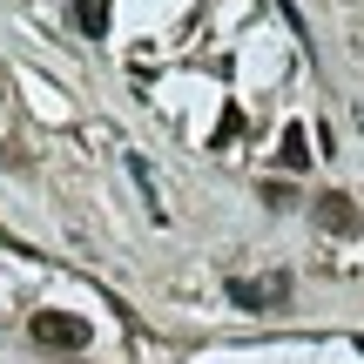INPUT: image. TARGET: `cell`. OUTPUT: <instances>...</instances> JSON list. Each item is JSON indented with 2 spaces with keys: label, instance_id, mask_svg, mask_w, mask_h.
Returning <instances> with one entry per match:
<instances>
[{
  "label": "cell",
  "instance_id": "cell-4",
  "mask_svg": "<svg viewBox=\"0 0 364 364\" xmlns=\"http://www.w3.org/2000/svg\"><path fill=\"white\" fill-rule=\"evenodd\" d=\"M311 156H317V149H311V135L290 122V129H284V142H277V162H284L290 176H304V169H311Z\"/></svg>",
  "mask_w": 364,
  "mask_h": 364
},
{
  "label": "cell",
  "instance_id": "cell-6",
  "mask_svg": "<svg viewBox=\"0 0 364 364\" xmlns=\"http://www.w3.org/2000/svg\"><path fill=\"white\" fill-rule=\"evenodd\" d=\"M236 135H243V108H223V122H216V149H230Z\"/></svg>",
  "mask_w": 364,
  "mask_h": 364
},
{
  "label": "cell",
  "instance_id": "cell-3",
  "mask_svg": "<svg viewBox=\"0 0 364 364\" xmlns=\"http://www.w3.org/2000/svg\"><path fill=\"white\" fill-rule=\"evenodd\" d=\"M317 230H331V236H358L364 230V209L351 203V196H317Z\"/></svg>",
  "mask_w": 364,
  "mask_h": 364
},
{
  "label": "cell",
  "instance_id": "cell-2",
  "mask_svg": "<svg viewBox=\"0 0 364 364\" xmlns=\"http://www.w3.org/2000/svg\"><path fill=\"white\" fill-rule=\"evenodd\" d=\"M34 344H48V351H81V344H88V324H81L75 311H34Z\"/></svg>",
  "mask_w": 364,
  "mask_h": 364
},
{
  "label": "cell",
  "instance_id": "cell-5",
  "mask_svg": "<svg viewBox=\"0 0 364 364\" xmlns=\"http://www.w3.org/2000/svg\"><path fill=\"white\" fill-rule=\"evenodd\" d=\"M75 27H81L88 41H102V34H108V0H75Z\"/></svg>",
  "mask_w": 364,
  "mask_h": 364
},
{
  "label": "cell",
  "instance_id": "cell-1",
  "mask_svg": "<svg viewBox=\"0 0 364 364\" xmlns=\"http://www.w3.org/2000/svg\"><path fill=\"white\" fill-rule=\"evenodd\" d=\"M230 304L236 311H284L290 304V277L270 270V277H230Z\"/></svg>",
  "mask_w": 364,
  "mask_h": 364
},
{
  "label": "cell",
  "instance_id": "cell-7",
  "mask_svg": "<svg viewBox=\"0 0 364 364\" xmlns=\"http://www.w3.org/2000/svg\"><path fill=\"white\" fill-rule=\"evenodd\" d=\"M263 203H270V209H290L297 196H290V182H263Z\"/></svg>",
  "mask_w": 364,
  "mask_h": 364
},
{
  "label": "cell",
  "instance_id": "cell-8",
  "mask_svg": "<svg viewBox=\"0 0 364 364\" xmlns=\"http://www.w3.org/2000/svg\"><path fill=\"white\" fill-rule=\"evenodd\" d=\"M0 102H7V81H0Z\"/></svg>",
  "mask_w": 364,
  "mask_h": 364
}]
</instances>
